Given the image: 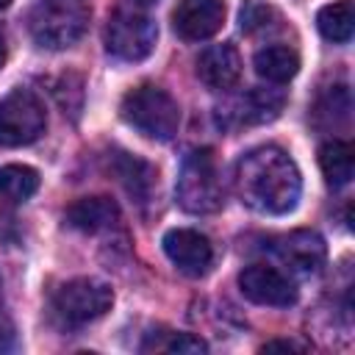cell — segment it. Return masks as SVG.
<instances>
[{
	"label": "cell",
	"mask_w": 355,
	"mask_h": 355,
	"mask_svg": "<svg viewBox=\"0 0 355 355\" xmlns=\"http://www.w3.org/2000/svg\"><path fill=\"white\" fill-rule=\"evenodd\" d=\"M300 191L302 180L294 158L275 144L255 147L236 164V194L258 214L280 216L294 211Z\"/></svg>",
	"instance_id": "obj_1"
},
{
	"label": "cell",
	"mask_w": 355,
	"mask_h": 355,
	"mask_svg": "<svg viewBox=\"0 0 355 355\" xmlns=\"http://www.w3.org/2000/svg\"><path fill=\"white\" fill-rule=\"evenodd\" d=\"M119 114L130 128L155 141H169L180 128V108L175 97L153 83L130 89L119 103Z\"/></svg>",
	"instance_id": "obj_2"
},
{
	"label": "cell",
	"mask_w": 355,
	"mask_h": 355,
	"mask_svg": "<svg viewBox=\"0 0 355 355\" xmlns=\"http://www.w3.org/2000/svg\"><path fill=\"white\" fill-rule=\"evenodd\" d=\"M89 14V0H36L28 28L39 47L64 50L83 36Z\"/></svg>",
	"instance_id": "obj_3"
},
{
	"label": "cell",
	"mask_w": 355,
	"mask_h": 355,
	"mask_svg": "<svg viewBox=\"0 0 355 355\" xmlns=\"http://www.w3.org/2000/svg\"><path fill=\"white\" fill-rule=\"evenodd\" d=\"M175 194L180 208L189 214H214L222 208L225 189L211 150H191L183 158Z\"/></svg>",
	"instance_id": "obj_4"
},
{
	"label": "cell",
	"mask_w": 355,
	"mask_h": 355,
	"mask_svg": "<svg viewBox=\"0 0 355 355\" xmlns=\"http://www.w3.org/2000/svg\"><path fill=\"white\" fill-rule=\"evenodd\" d=\"M105 50L119 61H141L153 53L158 28L155 22L133 8H119L105 22Z\"/></svg>",
	"instance_id": "obj_5"
},
{
	"label": "cell",
	"mask_w": 355,
	"mask_h": 355,
	"mask_svg": "<svg viewBox=\"0 0 355 355\" xmlns=\"http://www.w3.org/2000/svg\"><path fill=\"white\" fill-rule=\"evenodd\" d=\"M47 128L44 103L28 92L14 89L0 100V144L3 147H22L36 141Z\"/></svg>",
	"instance_id": "obj_6"
},
{
	"label": "cell",
	"mask_w": 355,
	"mask_h": 355,
	"mask_svg": "<svg viewBox=\"0 0 355 355\" xmlns=\"http://www.w3.org/2000/svg\"><path fill=\"white\" fill-rule=\"evenodd\" d=\"M114 305V291L108 283L94 280V277H75L67 280L55 294H53V311L58 313L61 322L67 324H86Z\"/></svg>",
	"instance_id": "obj_7"
},
{
	"label": "cell",
	"mask_w": 355,
	"mask_h": 355,
	"mask_svg": "<svg viewBox=\"0 0 355 355\" xmlns=\"http://www.w3.org/2000/svg\"><path fill=\"white\" fill-rule=\"evenodd\" d=\"M272 252L286 266V272L302 275V277L319 275L327 261L324 239L313 230H291L286 236H277L272 241Z\"/></svg>",
	"instance_id": "obj_8"
},
{
	"label": "cell",
	"mask_w": 355,
	"mask_h": 355,
	"mask_svg": "<svg viewBox=\"0 0 355 355\" xmlns=\"http://www.w3.org/2000/svg\"><path fill=\"white\" fill-rule=\"evenodd\" d=\"M239 288L247 300L258 305H272V308H286L297 302V286L291 277L275 266L266 263H252L239 275Z\"/></svg>",
	"instance_id": "obj_9"
},
{
	"label": "cell",
	"mask_w": 355,
	"mask_h": 355,
	"mask_svg": "<svg viewBox=\"0 0 355 355\" xmlns=\"http://www.w3.org/2000/svg\"><path fill=\"white\" fill-rule=\"evenodd\" d=\"M164 252L166 258L189 277H200L211 269L214 261V247L208 241V236H202L200 230L191 227H175L164 236Z\"/></svg>",
	"instance_id": "obj_10"
},
{
	"label": "cell",
	"mask_w": 355,
	"mask_h": 355,
	"mask_svg": "<svg viewBox=\"0 0 355 355\" xmlns=\"http://www.w3.org/2000/svg\"><path fill=\"white\" fill-rule=\"evenodd\" d=\"M225 22L222 0H180L172 11V25L186 42H202L214 36Z\"/></svg>",
	"instance_id": "obj_11"
},
{
	"label": "cell",
	"mask_w": 355,
	"mask_h": 355,
	"mask_svg": "<svg viewBox=\"0 0 355 355\" xmlns=\"http://www.w3.org/2000/svg\"><path fill=\"white\" fill-rule=\"evenodd\" d=\"M197 78L214 89V92H225L233 89L241 78V55L233 44H211L200 53L197 58Z\"/></svg>",
	"instance_id": "obj_12"
},
{
	"label": "cell",
	"mask_w": 355,
	"mask_h": 355,
	"mask_svg": "<svg viewBox=\"0 0 355 355\" xmlns=\"http://www.w3.org/2000/svg\"><path fill=\"white\" fill-rule=\"evenodd\" d=\"M67 225L75 227V230H83V233H100V230H108L119 222V205L111 200V197H80L75 200L67 214H64Z\"/></svg>",
	"instance_id": "obj_13"
},
{
	"label": "cell",
	"mask_w": 355,
	"mask_h": 355,
	"mask_svg": "<svg viewBox=\"0 0 355 355\" xmlns=\"http://www.w3.org/2000/svg\"><path fill=\"white\" fill-rule=\"evenodd\" d=\"M286 103V94L280 89H266V86H252L247 89L227 111V116H233L239 125H261V122H272L280 108Z\"/></svg>",
	"instance_id": "obj_14"
},
{
	"label": "cell",
	"mask_w": 355,
	"mask_h": 355,
	"mask_svg": "<svg viewBox=\"0 0 355 355\" xmlns=\"http://www.w3.org/2000/svg\"><path fill=\"white\" fill-rule=\"evenodd\" d=\"M111 172L125 186V191L130 197L141 200V202L150 197V191L155 186V169L147 161H141V158H136L130 153H122V150L111 153Z\"/></svg>",
	"instance_id": "obj_15"
},
{
	"label": "cell",
	"mask_w": 355,
	"mask_h": 355,
	"mask_svg": "<svg viewBox=\"0 0 355 355\" xmlns=\"http://www.w3.org/2000/svg\"><path fill=\"white\" fill-rule=\"evenodd\" d=\"M319 166H322V175L324 180L333 186V189H341L352 180V172H355V150L349 141L344 139H330L319 147Z\"/></svg>",
	"instance_id": "obj_16"
},
{
	"label": "cell",
	"mask_w": 355,
	"mask_h": 355,
	"mask_svg": "<svg viewBox=\"0 0 355 355\" xmlns=\"http://www.w3.org/2000/svg\"><path fill=\"white\" fill-rule=\"evenodd\" d=\"M297 69H300V55L286 44H269L255 53V72L275 86L288 83L297 75Z\"/></svg>",
	"instance_id": "obj_17"
},
{
	"label": "cell",
	"mask_w": 355,
	"mask_h": 355,
	"mask_svg": "<svg viewBox=\"0 0 355 355\" xmlns=\"http://www.w3.org/2000/svg\"><path fill=\"white\" fill-rule=\"evenodd\" d=\"M316 28L327 42L347 44L352 39V31H355V6H352V0H336V3L324 6L316 14Z\"/></svg>",
	"instance_id": "obj_18"
},
{
	"label": "cell",
	"mask_w": 355,
	"mask_h": 355,
	"mask_svg": "<svg viewBox=\"0 0 355 355\" xmlns=\"http://www.w3.org/2000/svg\"><path fill=\"white\" fill-rule=\"evenodd\" d=\"M39 189V172L25 164H8L0 166V200L8 202H25Z\"/></svg>",
	"instance_id": "obj_19"
},
{
	"label": "cell",
	"mask_w": 355,
	"mask_h": 355,
	"mask_svg": "<svg viewBox=\"0 0 355 355\" xmlns=\"http://www.w3.org/2000/svg\"><path fill=\"white\" fill-rule=\"evenodd\" d=\"M141 352H208V344L191 333H172V330H153L139 347Z\"/></svg>",
	"instance_id": "obj_20"
},
{
	"label": "cell",
	"mask_w": 355,
	"mask_h": 355,
	"mask_svg": "<svg viewBox=\"0 0 355 355\" xmlns=\"http://www.w3.org/2000/svg\"><path fill=\"white\" fill-rule=\"evenodd\" d=\"M239 22H241V31L258 33V31H266L277 22V11L261 0H247L239 11Z\"/></svg>",
	"instance_id": "obj_21"
},
{
	"label": "cell",
	"mask_w": 355,
	"mask_h": 355,
	"mask_svg": "<svg viewBox=\"0 0 355 355\" xmlns=\"http://www.w3.org/2000/svg\"><path fill=\"white\" fill-rule=\"evenodd\" d=\"M14 344V324L8 316L0 313V349H8Z\"/></svg>",
	"instance_id": "obj_22"
},
{
	"label": "cell",
	"mask_w": 355,
	"mask_h": 355,
	"mask_svg": "<svg viewBox=\"0 0 355 355\" xmlns=\"http://www.w3.org/2000/svg\"><path fill=\"white\" fill-rule=\"evenodd\" d=\"M266 349H302V344H297V341H266L263 352Z\"/></svg>",
	"instance_id": "obj_23"
},
{
	"label": "cell",
	"mask_w": 355,
	"mask_h": 355,
	"mask_svg": "<svg viewBox=\"0 0 355 355\" xmlns=\"http://www.w3.org/2000/svg\"><path fill=\"white\" fill-rule=\"evenodd\" d=\"M3 61H6V39L0 33V67H3Z\"/></svg>",
	"instance_id": "obj_24"
},
{
	"label": "cell",
	"mask_w": 355,
	"mask_h": 355,
	"mask_svg": "<svg viewBox=\"0 0 355 355\" xmlns=\"http://www.w3.org/2000/svg\"><path fill=\"white\" fill-rule=\"evenodd\" d=\"M8 6H11V0H0V11H3V8H8Z\"/></svg>",
	"instance_id": "obj_25"
},
{
	"label": "cell",
	"mask_w": 355,
	"mask_h": 355,
	"mask_svg": "<svg viewBox=\"0 0 355 355\" xmlns=\"http://www.w3.org/2000/svg\"><path fill=\"white\" fill-rule=\"evenodd\" d=\"M136 3H144V6H150V3H155V0H136Z\"/></svg>",
	"instance_id": "obj_26"
},
{
	"label": "cell",
	"mask_w": 355,
	"mask_h": 355,
	"mask_svg": "<svg viewBox=\"0 0 355 355\" xmlns=\"http://www.w3.org/2000/svg\"><path fill=\"white\" fill-rule=\"evenodd\" d=\"M0 297H3V280H0Z\"/></svg>",
	"instance_id": "obj_27"
}]
</instances>
